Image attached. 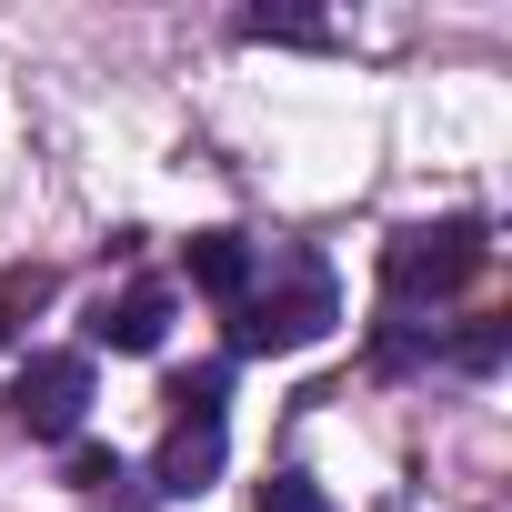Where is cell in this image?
I'll use <instances>...</instances> for the list:
<instances>
[{
	"label": "cell",
	"mask_w": 512,
	"mask_h": 512,
	"mask_svg": "<svg viewBox=\"0 0 512 512\" xmlns=\"http://www.w3.org/2000/svg\"><path fill=\"white\" fill-rule=\"evenodd\" d=\"M332 322H342L332 272L312 262V251H292V262H282V292H241V302H231V352H302V342H322Z\"/></svg>",
	"instance_id": "cell-1"
},
{
	"label": "cell",
	"mask_w": 512,
	"mask_h": 512,
	"mask_svg": "<svg viewBox=\"0 0 512 512\" xmlns=\"http://www.w3.org/2000/svg\"><path fill=\"white\" fill-rule=\"evenodd\" d=\"M482 262H492L482 221H412V231L382 241V292H392V302H442V292H462Z\"/></svg>",
	"instance_id": "cell-2"
},
{
	"label": "cell",
	"mask_w": 512,
	"mask_h": 512,
	"mask_svg": "<svg viewBox=\"0 0 512 512\" xmlns=\"http://www.w3.org/2000/svg\"><path fill=\"white\" fill-rule=\"evenodd\" d=\"M81 412H91V352H31L11 382V422L31 442H71Z\"/></svg>",
	"instance_id": "cell-3"
},
{
	"label": "cell",
	"mask_w": 512,
	"mask_h": 512,
	"mask_svg": "<svg viewBox=\"0 0 512 512\" xmlns=\"http://www.w3.org/2000/svg\"><path fill=\"white\" fill-rule=\"evenodd\" d=\"M161 332H171V292L161 282H131L121 302L91 312V342H111V352H161Z\"/></svg>",
	"instance_id": "cell-4"
},
{
	"label": "cell",
	"mask_w": 512,
	"mask_h": 512,
	"mask_svg": "<svg viewBox=\"0 0 512 512\" xmlns=\"http://www.w3.org/2000/svg\"><path fill=\"white\" fill-rule=\"evenodd\" d=\"M181 262H191V292H211L221 312H231V302L251 292V272H262L241 231H191V251H181Z\"/></svg>",
	"instance_id": "cell-5"
},
{
	"label": "cell",
	"mask_w": 512,
	"mask_h": 512,
	"mask_svg": "<svg viewBox=\"0 0 512 512\" xmlns=\"http://www.w3.org/2000/svg\"><path fill=\"white\" fill-rule=\"evenodd\" d=\"M221 452H231V442H221V422H171V442H161L151 482H161V492H201V482L221 472Z\"/></svg>",
	"instance_id": "cell-6"
},
{
	"label": "cell",
	"mask_w": 512,
	"mask_h": 512,
	"mask_svg": "<svg viewBox=\"0 0 512 512\" xmlns=\"http://www.w3.org/2000/svg\"><path fill=\"white\" fill-rule=\"evenodd\" d=\"M51 302V272L41 262H11V272H0V342H21V322Z\"/></svg>",
	"instance_id": "cell-7"
},
{
	"label": "cell",
	"mask_w": 512,
	"mask_h": 512,
	"mask_svg": "<svg viewBox=\"0 0 512 512\" xmlns=\"http://www.w3.org/2000/svg\"><path fill=\"white\" fill-rule=\"evenodd\" d=\"M221 392H231V362H201V372H181V382H171L181 422H221Z\"/></svg>",
	"instance_id": "cell-8"
},
{
	"label": "cell",
	"mask_w": 512,
	"mask_h": 512,
	"mask_svg": "<svg viewBox=\"0 0 512 512\" xmlns=\"http://www.w3.org/2000/svg\"><path fill=\"white\" fill-rule=\"evenodd\" d=\"M241 41H302V51H322L332 31H322V21H302V11H251V21H241Z\"/></svg>",
	"instance_id": "cell-9"
},
{
	"label": "cell",
	"mask_w": 512,
	"mask_h": 512,
	"mask_svg": "<svg viewBox=\"0 0 512 512\" xmlns=\"http://www.w3.org/2000/svg\"><path fill=\"white\" fill-rule=\"evenodd\" d=\"M251 512H322V482L312 472H272L262 492H251Z\"/></svg>",
	"instance_id": "cell-10"
},
{
	"label": "cell",
	"mask_w": 512,
	"mask_h": 512,
	"mask_svg": "<svg viewBox=\"0 0 512 512\" xmlns=\"http://www.w3.org/2000/svg\"><path fill=\"white\" fill-rule=\"evenodd\" d=\"M121 482H131V462H121V452H101V442H81V452H71V492H121Z\"/></svg>",
	"instance_id": "cell-11"
}]
</instances>
